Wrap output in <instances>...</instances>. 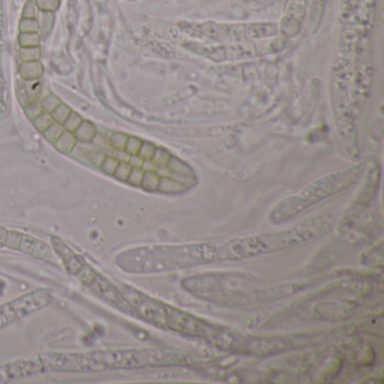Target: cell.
<instances>
[{"mask_svg":"<svg viewBox=\"0 0 384 384\" xmlns=\"http://www.w3.org/2000/svg\"><path fill=\"white\" fill-rule=\"evenodd\" d=\"M335 223V214L323 213L274 232L201 243L134 247L117 255L115 264L125 273L144 275L185 271L216 262H243L314 243L328 234Z\"/></svg>","mask_w":384,"mask_h":384,"instance_id":"cell-1","label":"cell"},{"mask_svg":"<svg viewBox=\"0 0 384 384\" xmlns=\"http://www.w3.org/2000/svg\"><path fill=\"white\" fill-rule=\"evenodd\" d=\"M84 151L91 165L116 180L149 193L179 195L197 184L190 163L161 145L123 132L98 133Z\"/></svg>","mask_w":384,"mask_h":384,"instance_id":"cell-2","label":"cell"},{"mask_svg":"<svg viewBox=\"0 0 384 384\" xmlns=\"http://www.w3.org/2000/svg\"><path fill=\"white\" fill-rule=\"evenodd\" d=\"M196 355L172 348H120L89 351H53L12 361L0 366V383L44 373H97L193 365Z\"/></svg>","mask_w":384,"mask_h":384,"instance_id":"cell-3","label":"cell"},{"mask_svg":"<svg viewBox=\"0 0 384 384\" xmlns=\"http://www.w3.org/2000/svg\"><path fill=\"white\" fill-rule=\"evenodd\" d=\"M119 289L131 305L134 318L177 335L201 339L223 349H230L236 344L234 335L226 327L206 321L126 284H120Z\"/></svg>","mask_w":384,"mask_h":384,"instance_id":"cell-4","label":"cell"},{"mask_svg":"<svg viewBox=\"0 0 384 384\" xmlns=\"http://www.w3.org/2000/svg\"><path fill=\"white\" fill-rule=\"evenodd\" d=\"M367 163L360 162L312 180L298 193L284 198L269 213L273 225H282L302 214L320 202L328 200L354 187L364 177Z\"/></svg>","mask_w":384,"mask_h":384,"instance_id":"cell-5","label":"cell"},{"mask_svg":"<svg viewBox=\"0 0 384 384\" xmlns=\"http://www.w3.org/2000/svg\"><path fill=\"white\" fill-rule=\"evenodd\" d=\"M194 36L205 37L215 42H244L275 36L277 27L274 24L222 25L215 23L187 25V30Z\"/></svg>","mask_w":384,"mask_h":384,"instance_id":"cell-6","label":"cell"},{"mask_svg":"<svg viewBox=\"0 0 384 384\" xmlns=\"http://www.w3.org/2000/svg\"><path fill=\"white\" fill-rule=\"evenodd\" d=\"M55 297L46 289H38L0 305V330L53 303Z\"/></svg>","mask_w":384,"mask_h":384,"instance_id":"cell-7","label":"cell"},{"mask_svg":"<svg viewBox=\"0 0 384 384\" xmlns=\"http://www.w3.org/2000/svg\"><path fill=\"white\" fill-rule=\"evenodd\" d=\"M0 248H7L33 256L42 261H50L53 250L49 244L30 234L0 227Z\"/></svg>","mask_w":384,"mask_h":384,"instance_id":"cell-8","label":"cell"},{"mask_svg":"<svg viewBox=\"0 0 384 384\" xmlns=\"http://www.w3.org/2000/svg\"><path fill=\"white\" fill-rule=\"evenodd\" d=\"M18 71L20 78L24 81H35L42 77V74L44 72V68L43 65L40 62V60H36V61L22 62Z\"/></svg>","mask_w":384,"mask_h":384,"instance_id":"cell-9","label":"cell"},{"mask_svg":"<svg viewBox=\"0 0 384 384\" xmlns=\"http://www.w3.org/2000/svg\"><path fill=\"white\" fill-rule=\"evenodd\" d=\"M96 134H97V129L94 124L89 121L84 120L83 123L74 132V137L79 142V144H89L94 140Z\"/></svg>","mask_w":384,"mask_h":384,"instance_id":"cell-10","label":"cell"},{"mask_svg":"<svg viewBox=\"0 0 384 384\" xmlns=\"http://www.w3.org/2000/svg\"><path fill=\"white\" fill-rule=\"evenodd\" d=\"M37 20L38 27H40L38 32H41V34L43 36H46L51 32L53 25H54L55 14L51 12H40L37 16Z\"/></svg>","mask_w":384,"mask_h":384,"instance_id":"cell-11","label":"cell"},{"mask_svg":"<svg viewBox=\"0 0 384 384\" xmlns=\"http://www.w3.org/2000/svg\"><path fill=\"white\" fill-rule=\"evenodd\" d=\"M65 132H66V130H65V127H63L62 124L53 122L51 125H50L48 129H46L44 132L42 133V136H43V138L49 142V143H51L53 145Z\"/></svg>","mask_w":384,"mask_h":384,"instance_id":"cell-12","label":"cell"},{"mask_svg":"<svg viewBox=\"0 0 384 384\" xmlns=\"http://www.w3.org/2000/svg\"><path fill=\"white\" fill-rule=\"evenodd\" d=\"M41 36L38 33H19L18 44L19 48H34L40 46Z\"/></svg>","mask_w":384,"mask_h":384,"instance_id":"cell-13","label":"cell"},{"mask_svg":"<svg viewBox=\"0 0 384 384\" xmlns=\"http://www.w3.org/2000/svg\"><path fill=\"white\" fill-rule=\"evenodd\" d=\"M53 122H54V121H53V119H52L51 113H48L45 111L42 112L40 115L36 117V119L32 121V123H33L35 129H36L41 134L43 133L44 131L48 129V127L51 125Z\"/></svg>","mask_w":384,"mask_h":384,"instance_id":"cell-14","label":"cell"},{"mask_svg":"<svg viewBox=\"0 0 384 384\" xmlns=\"http://www.w3.org/2000/svg\"><path fill=\"white\" fill-rule=\"evenodd\" d=\"M40 46H34V48H19V59L22 62L36 61V60H40Z\"/></svg>","mask_w":384,"mask_h":384,"instance_id":"cell-15","label":"cell"},{"mask_svg":"<svg viewBox=\"0 0 384 384\" xmlns=\"http://www.w3.org/2000/svg\"><path fill=\"white\" fill-rule=\"evenodd\" d=\"M71 112L72 111H71L69 106H67L66 104L61 103L58 107H55L54 109H53V111L51 112V115H52V119H53V121H54V122L60 123L63 125V123L66 122L67 119H68V116L70 115Z\"/></svg>","mask_w":384,"mask_h":384,"instance_id":"cell-16","label":"cell"},{"mask_svg":"<svg viewBox=\"0 0 384 384\" xmlns=\"http://www.w3.org/2000/svg\"><path fill=\"white\" fill-rule=\"evenodd\" d=\"M83 121L84 119L79 115V114L76 112H71L70 115L68 116V119L66 120L65 123H63V127H65L67 132H71L74 134L76 130L79 127L80 124L83 123Z\"/></svg>","mask_w":384,"mask_h":384,"instance_id":"cell-17","label":"cell"},{"mask_svg":"<svg viewBox=\"0 0 384 384\" xmlns=\"http://www.w3.org/2000/svg\"><path fill=\"white\" fill-rule=\"evenodd\" d=\"M23 108H24L25 116H26L27 119L31 121V122L33 120L36 119V117L40 115L42 112H43V107H42L41 102H38V99L30 103V104H27Z\"/></svg>","mask_w":384,"mask_h":384,"instance_id":"cell-18","label":"cell"},{"mask_svg":"<svg viewBox=\"0 0 384 384\" xmlns=\"http://www.w3.org/2000/svg\"><path fill=\"white\" fill-rule=\"evenodd\" d=\"M37 18H23L19 22V33H38Z\"/></svg>","mask_w":384,"mask_h":384,"instance_id":"cell-19","label":"cell"},{"mask_svg":"<svg viewBox=\"0 0 384 384\" xmlns=\"http://www.w3.org/2000/svg\"><path fill=\"white\" fill-rule=\"evenodd\" d=\"M61 103L62 102L60 101L59 97H56L55 95H53V94H51V92H50V94L45 96V97L42 98L41 105H42V107H43V111L51 113L53 109H54L55 107H58Z\"/></svg>","mask_w":384,"mask_h":384,"instance_id":"cell-20","label":"cell"},{"mask_svg":"<svg viewBox=\"0 0 384 384\" xmlns=\"http://www.w3.org/2000/svg\"><path fill=\"white\" fill-rule=\"evenodd\" d=\"M35 3L40 12L55 13L60 6V0H35Z\"/></svg>","mask_w":384,"mask_h":384,"instance_id":"cell-21","label":"cell"},{"mask_svg":"<svg viewBox=\"0 0 384 384\" xmlns=\"http://www.w3.org/2000/svg\"><path fill=\"white\" fill-rule=\"evenodd\" d=\"M38 13H40V10H38L36 3H35V0H28L25 3L23 8L24 18H37Z\"/></svg>","mask_w":384,"mask_h":384,"instance_id":"cell-22","label":"cell"}]
</instances>
